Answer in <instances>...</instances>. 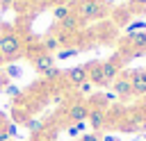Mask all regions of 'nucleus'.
I'll return each mask as SVG.
<instances>
[{"instance_id":"nucleus-30","label":"nucleus","mask_w":146,"mask_h":141,"mask_svg":"<svg viewBox=\"0 0 146 141\" xmlns=\"http://www.w3.org/2000/svg\"><path fill=\"white\" fill-rule=\"evenodd\" d=\"M144 114H146V100H144Z\"/></svg>"},{"instance_id":"nucleus-14","label":"nucleus","mask_w":146,"mask_h":141,"mask_svg":"<svg viewBox=\"0 0 146 141\" xmlns=\"http://www.w3.org/2000/svg\"><path fill=\"white\" fill-rule=\"evenodd\" d=\"M128 9H130V14H144L146 11V0H130Z\"/></svg>"},{"instance_id":"nucleus-29","label":"nucleus","mask_w":146,"mask_h":141,"mask_svg":"<svg viewBox=\"0 0 146 141\" xmlns=\"http://www.w3.org/2000/svg\"><path fill=\"white\" fill-rule=\"evenodd\" d=\"M103 2H105V5H107V2H114V0H103Z\"/></svg>"},{"instance_id":"nucleus-17","label":"nucleus","mask_w":146,"mask_h":141,"mask_svg":"<svg viewBox=\"0 0 146 141\" xmlns=\"http://www.w3.org/2000/svg\"><path fill=\"white\" fill-rule=\"evenodd\" d=\"M41 75H43L46 80H57L62 73H59V68H57V66H52V68H48V70H46V73H41Z\"/></svg>"},{"instance_id":"nucleus-16","label":"nucleus","mask_w":146,"mask_h":141,"mask_svg":"<svg viewBox=\"0 0 146 141\" xmlns=\"http://www.w3.org/2000/svg\"><path fill=\"white\" fill-rule=\"evenodd\" d=\"M130 16H132L130 9H121V11H116V23H119V25H125V20H128Z\"/></svg>"},{"instance_id":"nucleus-12","label":"nucleus","mask_w":146,"mask_h":141,"mask_svg":"<svg viewBox=\"0 0 146 141\" xmlns=\"http://www.w3.org/2000/svg\"><path fill=\"white\" fill-rule=\"evenodd\" d=\"M57 48H59V39H57V34H46V39H43V52L52 55Z\"/></svg>"},{"instance_id":"nucleus-7","label":"nucleus","mask_w":146,"mask_h":141,"mask_svg":"<svg viewBox=\"0 0 146 141\" xmlns=\"http://www.w3.org/2000/svg\"><path fill=\"white\" fill-rule=\"evenodd\" d=\"M66 80L71 84H75V86L87 82L89 80V66H73V68H68L66 70Z\"/></svg>"},{"instance_id":"nucleus-18","label":"nucleus","mask_w":146,"mask_h":141,"mask_svg":"<svg viewBox=\"0 0 146 141\" xmlns=\"http://www.w3.org/2000/svg\"><path fill=\"white\" fill-rule=\"evenodd\" d=\"M78 91H80L82 96H89V93L94 91V84H91V82L87 80V82H82V84H78Z\"/></svg>"},{"instance_id":"nucleus-11","label":"nucleus","mask_w":146,"mask_h":141,"mask_svg":"<svg viewBox=\"0 0 146 141\" xmlns=\"http://www.w3.org/2000/svg\"><path fill=\"white\" fill-rule=\"evenodd\" d=\"M128 43H130V48H132L135 52L146 50V30H144V32H137V34H130V36H128Z\"/></svg>"},{"instance_id":"nucleus-2","label":"nucleus","mask_w":146,"mask_h":141,"mask_svg":"<svg viewBox=\"0 0 146 141\" xmlns=\"http://www.w3.org/2000/svg\"><path fill=\"white\" fill-rule=\"evenodd\" d=\"M21 50H23V43H21V39L16 36V34H2V43H0V52H2V57L5 59H11V57H18L21 55Z\"/></svg>"},{"instance_id":"nucleus-15","label":"nucleus","mask_w":146,"mask_h":141,"mask_svg":"<svg viewBox=\"0 0 146 141\" xmlns=\"http://www.w3.org/2000/svg\"><path fill=\"white\" fill-rule=\"evenodd\" d=\"M78 52H80V48H75V45H73V48H62V50L57 52V57H59V59H68V57H75Z\"/></svg>"},{"instance_id":"nucleus-21","label":"nucleus","mask_w":146,"mask_h":141,"mask_svg":"<svg viewBox=\"0 0 146 141\" xmlns=\"http://www.w3.org/2000/svg\"><path fill=\"white\" fill-rule=\"evenodd\" d=\"M7 93H9V96H14V98H16V96H21V89H18V86H14V84H11V86H7Z\"/></svg>"},{"instance_id":"nucleus-23","label":"nucleus","mask_w":146,"mask_h":141,"mask_svg":"<svg viewBox=\"0 0 146 141\" xmlns=\"http://www.w3.org/2000/svg\"><path fill=\"white\" fill-rule=\"evenodd\" d=\"M80 141H100V139H98V134H82Z\"/></svg>"},{"instance_id":"nucleus-19","label":"nucleus","mask_w":146,"mask_h":141,"mask_svg":"<svg viewBox=\"0 0 146 141\" xmlns=\"http://www.w3.org/2000/svg\"><path fill=\"white\" fill-rule=\"evenodd\" d=\"M125 30H128V36H130L132 32H144V30H146V23H132V25H128Z\"/></svg>"},{"instance_id":"nucleus-13","label":"nucleus","mask_w":146,"mask_h":141,"mask_svg":"<svg viewBox=\"0 0 146 141\" xmlns=\"http://www.w3.org/2000/svg\"><path fill=\"white\" fill-rule=\"evenodd\" d=\"M71 11H73V9H71V7H66V5H55V7H52V16L57 18V23H59V20H64Z\"/></svg>"},{"instance_id":"nucleus-3","label":"nucleus","mask_w":146,"mask_h":141,"mask_svg":"<svg viewBox=\"0 0 146 141\" xmlns=\"http://www.w3.org/2000/svg\"><path fill=\"white\" fill-rule=\"evenodd\" d=\"M89 111H91V107H89L87 102H73V105L68 107L66 116H68V121H73V123H82V121L89 118Z\"/></svg>"},{"instance_id":"nucleus-4","label":"nucleus","mask_w":146,"mask_h":141,"mask_svg":"<svg viewBox=\"0 0 146 141\" xmlns=\"http://www.w3.org/2000/svg\"><path fill=\"white\" fill-rule=\"evenodd\" d=\"M130 84H132V96H146V70H132L128 73Z\"/></svg>"},{"instance_id":"nucleus-20","label":"nucleus","mask_w":146,"mask_h":141,"mask_svg":"<svg viewBox=\"0 0 146 141\" xmlns=\"http://www.w3.org/2000/svg\"><path fill=\"white\" fill-rule=\"evenodd\" d=\"M7 73H9L11 77H18V75H21V68H18V66H9V68H7Z\"/></svg>"},{"instance_id":"nucleus-5","label":"nucleus","mask_w":146,"mask_h":141,"mask_svg":"<svg viewBox=\"0 0 146 141\" xmlns=\"http://www.w3.org/2000/svg\"><path fill=\"white\" fill-rule=\"evenodd\" d=\"M100 73H103V82H105V86L112 84V82L119 77V61H116V59L100 61Z\"/></svg>"},{"instance_id":"nucleus-22","label":"nucleus","mask_w":146,"mask_h":141,"mask_svg":"<svg viewBox=\"0 0 146 141\" xmlns=\"http://www.w3.org/2000/svg\"><path fill=\"white\" fill-rule=\"evenodd\" d=\"M27 127H30L32 132H39V130H41V123H39V121H30V123H27Z\"/></svg>"},{"instance_id":"nucleus-25","label":"nucleus","mask_w":146,"mask_h":141,"mask_svg":"<svg viewBox=\"0 0 146 141\" xmlns=\"http://www.w3.org/2000/svg\"><path fill=\"white\" fill-rule=\"evenodd\" d=\"M5 139H9V134H0V141H5Z\"/></svg>"},{"instance_id":"nucleus-1","label":"nucleus","mask_w":146,"mask_h":141,"mask_svg":"<svg viewBox=\"0 0 146 141\" xmlns=\"http://www.w3.org/2000/svg\"><path fill=\"white\" fill-rule=\"evenodd\" d=\"M73 14L80 18L82 25L89 20H103L107 16V5L103 0H80Z\"/></svg>"},{"instance_id":"nucleus-6","label":"nucleus","mask_w":146,"mask_h":141,"mask_svg":"<svg viewBox=\"0 0 146 141\" xmlns=\"http://www.w3.org/2000/svg\"><path fill=\"white\" fill-rule=\"evenodd\" d=\"M112 89H114V96L116 98H130L132 96V84H130V77L128 75H119L112 82Z\"/></svg>"},{"instance_id":"nucleus-28","label":"nucleus","mask_w":146,"mask_h":141,"mask_svg":"<svg viewBox=\"0 0 146 141\" xmlns=\"http://www.w3.org/2000/svg\"><path fill=\"white\" fill-rule=\"evenodd\" d=\"M0 64H5V57H2V52H0Z\"/></svg>"},{"instance_id":"nucleus-8","label":"nucleus","mask_w":146,"mask_h":141,"mask_svg":"<svg viewBox=\"0 0 146 141\" xmlns=\"http://www.w3.org/2000/svg\"><path fill=\"white\" fill-rule=\"evenodd\" d=\"M32 66H34L39 73H46L48 68H52V66H55V57H52V55H48V52H39V55H34V57H32Z\"/></svg>"},{"instance_id":"nucleus-24","label":"nucleus","mask_w":146,"mask_h":141,"mask_svg":"<svg viewBox=\"0 0 146 141\" xmlns=\"http://www.w3.org/2000/svg\"><path fill=\"white\" fill-rule=\"evenodd\" d=\"M52 2V7L55 5H66V7H71V2H75V0H50Z\"/></svg>"},{"instance_id":"nucleus-27","label":"nucleus","mask_w":146,"mask_h":141,"mask_svg":"<svg viewBox=\"0 0 146 141\" xmlns=\"http://www.w3.org/2000/svg\"><path fill=\"white\" fill-rule=\"evenodd\" d=\"M0 2H2V7H7V5L11 2V0H0Z\"/></svg>"},{"instance_id":"nucleus-26","label":"nucleus","mask_w":146,"mask_h":141,"mask_svg":"<svg viewBox=\"0 0 146 141\" xmlns=\"http://www.w3.org/2000/svg\"><path fill=\"white\" fill-rule=\"evenodd\" d=\"M103 141H116V139H114V136H105Z\"/></svg>"},{"instance_id":"nucleus-10","label":"nucleus","mask_w":146,"mask_h":141,"mask_svg":"<svg viewBox=\"0 0 146 141\" xmlns=\"http://www.w3.org/2000/svg\"><path fill=\"white\" fill-rule=\"evenodd\" d=\"M80 25H82V23H80V18H78L73 11H71L64 20H59V30H62L64 34H68V32H78V30H80Z\"/></svg>"},{"instance_id":"nucleus-9","label":"nucleus","mask_w":146,"mask_h":141,"mask_svg":"<svg viewBox=\"0 0 146 141\" xmlns=\"http://www.w3.org/2000/svg\"><path fill=\"white\" fill-rule=\"evenodd\" d=\"M107 123V114H105V107H96L89 111V125L94 130H100L103 125Z\"/></svg>"}]
</instances>
